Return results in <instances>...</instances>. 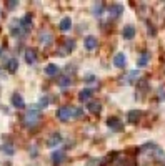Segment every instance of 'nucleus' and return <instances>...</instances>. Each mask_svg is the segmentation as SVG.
<instances>
[{"mask_svg": "<svg viewBox=\"0 0 165 166\" xmlns=\"http://www.w3.org/2000/svg\"><path fill=\"white\" fill-rule=\"evenodd\" d=\"M25 125L29 126H33L38 123V120H40V113H38V110H29L25 113Z\"/></svg>", "mask_w": 165, "mask_h": 166, "instance_id": "obj_1", "label": "nucleus"}, {"mask_svg": "<svg viewBox=\"0 0 165 166\" xmlns=\"http://www.w3.org/2000/svg\"><path fill=\"white\" fill-rule=\"evenodd\" d=\"M57 118L60 120V121H68V120L72 118V108L70 107H62L60 110L57 111Z\"/></svg>", "mask_w": 165, "mask_h": 166, "instance_id": "obj_2", "label": "nucleus"}, {"mask_svg": "<svg viewBox=\"0 0 165 166\" xmlns=\"http://www.w3.org/2000/svg\"><path fill=\"white\" fill-rule=\"evenodd\" d=\"M38 40H40V43L42 45H50L52 43V40H54V37H52V33L50 32H40V35H38Z\"/></svg>", "mask_w": 165, "mask_h": 166, "instance_id": "obj_3", "label": "nucleus"}, {"mask_svg": "<svg viewBox=\"0 0 165 166\" xmlns=\"http://www.w3.org/2000/svg\"><path fill=\"white\" fill-rule=\"evenodd\" d=\"M12 105H13L15 108H19V110L25 108V101H23L22 95H19V93H13V97H12Z\"/></svg>", "mask_w": 165, "mask_h": 166, "instance_id": "obj_4", "label": "nucleus"}, {"mask_svg": "<svg viewBox=\"0 0 165 166\" xmlns=\"http://www.w3.org/2000/svg\"><path fill=\"white\" fill-rule=\"evenodd\" d=\"M122 35H124L125 40H132V38L135 37V27H133V25L124 27V30H122Z\"/></svg>", "mask_w": 165, "mask_h": 166, "instance_id": "obj_5", "label": "nucleus"}, {"mask_svg": "<svg viewBox=\"0 0 165 166\" xmlns=\"http://www.w3.org/2000/svg\"><path fill=\"white\" fill-rule=\"evenodd\" d=\"M125 63H127V58H125V53H117L114 56V65L118 66V68H124Z\"/></svg>", "mask_w": 165, "mask_h": 166, "instance_id": "obj_6", "label": "nucleus"}, {"mask_svg": "<svg viewBox=\"0 0 165 166\" xmlns=\"http://www.w3.org/2000/svg\"><path fill=\"white\" fill-rule=\"evenodd\" d=\"M62 141V136H60V133H54V135L50 136V138L47 140V146H50V148H54V146H58V143Z\"/></svg>", "mask_w": 165, "mask_h": 166, "instance_id": "obj_7", "label": "nucleus"}, {"mask_svg": "<svg viewBox=\"0 0 165 166\" xmlns=\"http://www.w3.org/2000/svg\"><path fill=\"white\" fill-rule=\"evenodd\" d=\"M83 45H85L87 50H93V48L97 47V38L92 37V35H89V37H85V40H83Z\"/></svg>", "mask_w": 165, "mask_h": 166, "instance_id": "obj_8", "label": "nucleus"}, {"mask_svg": "<svg viewBox=\"0 0 165 166\" xmlns=\"http://www.w3.org/2000/svg\"><path fill=\"white\" fill-rule=\"evenodd\" d=\"M25 62L29 63V65H33V63L37 62V53H35L33 48H29V50L25 52Z\"/></svg>", "mask_w": 165, "mask_h": 166, "instance_id": "obj_9", "label": "nucleus"}, {"mask_svg": "<svg viewBox=\"0 0 165 166\" xmlns=\"http://www.w3.org/2000/svg\"><path fill=\"white\" fill-rule=\"evenodd\" d=\"M124 12V7L120 5V3H114V5L110 7V17H120V13Z\"/></svg>", "mask_w": 165, "mask_h": 166, "instance_id": "obj_10", "label": "nucleus"}, {"mask_svg": "<svg viewBox=\"0 0 165 166\" xmlns=\"http://www.w3.org/2000/svg\"><path fill=\"white\" fill-rule=\"evenodd\" d=\"M20 27H22L23 32H27L30 27H32V15H25L22 20H20Z\"/></svg>", "mask_w": 165, "mask_h": 166, "instance_id": "obj_11", "label": "nucleus"}, {"mask_svg": "<svg viewBox=\"0 0 165 166\" xmlns=\"http://www.w3.org/2000/svg\"><path fill=\"white\" fill-rule=\"evenodd\" d=\"M60 30L62 32H67V30H70V28H72V19H70V17H64V19L60 20Z\"/></svg>", "mask_w": 165, "mask_h": 166, "instance_id": "obj_12", "label": "nucleus"}, {"mask_svg": "<svg viewBox=\"0 0 165 166\" xmlns=\"http://www.w3.org/2000/svg\"><path fill=\"white\" fill-rule=\"evenodd\" d=\"M73 48H75V42H73V40H70V38H67L65 47L60 50V55H67V52H72Z\"/></svg>", "mask_w": 165, "mask_h": 166, "instance_id": "obj_13", "label": "nucleus"}, {"mask_svg": "<svg viewBox=\"0 0 165 166\" xmlns=\"http://www.w3.org/2000/svg\"><path fill=\"white\" fill-rule=\"evenodd\" d=\"M64 158H65V153H64V151H55V153L52 154V163H54V164H58V163H62V161H64Z\"/></svg>", "mask_w": 165, "mask_h": 166, "instance_id": "obj_14", "label": "nucleus"}, {"mask_svg": "<svg viewBox=\"0 0 165 166\" xmlns=\"http://www.w3.org/2000/svg\"><path fill=\"white\" fill-rule=\"evenodd\" d=\"M140 116H142V113H140L139 110H132V111H128L127 118H128V121H130V123H137Z\"/></svg>", "mask_w": 165, "mask_h": 166, "instance_id": "obj_15", "label": "nucleus"}, {"mask_svg": "<svg viewBox=\"0 0 165 166\" xmlns=\"http://www.w3.org/2000/svg\"><path fill=\"white\" fill-rule=\"evenodd\" d=\"M90 97H92V90H89V88H85V90H82V91L79 93V100H80V101L90 100Z\"/></svg>", "mask_w": 165, "mask_h": 166, "instance_id": "obj_16", "label": "nucleus"}, {"mask_svg": "<svg viewBox=\"0 0 165 166\" xmlns=\"http://www.w3.org/2000/svg\"><path fill=\"white\" fill-rule=\"evenodd\" d=\"M87 108H89V111H92V113L97 115V113H100V110H102V105L99 103V101H90Z\"/></svg>", "mask_w": 165, "mask_h": 166, "instance_id": "obj_17", "label": "nucleus"}, {"mask_svg": "<svg viewBox=\"0 0 165 166\" xmlns=\"http://www.w3.org/2000/svg\"><path fill=\"white\" fill-rule=\"evenodd\" d=\"M45 73H47L48 76L57 75V73H58V66H57V65H54V63H50L48 66H45Z\"/></svg>", "mask_w": 165, "mask_h": 166, "instance_id": "obj_18", "label": "nucleus"}, {"mask_svg": "<svg viewBox=\"0 0 165 166\" xmlns=\"http://www.w3.org/2000/svg\"><path fill=\"white\" fill-rule=\"evenodd\" d=\"M107 125L110 126V128H114V130H120L122 128V123H120V120H118V118H110L107 121Z\"/></svg>", "mask_w": 165, "mask_h": 166, "instance_id": "obj_19", "label": "nucleus"}, {"mask_svg": "<svg viewBox=\"0 0 165 166\" xmlns=\"http://www.w3.org/2000/svg\"><path fill=\"white\" fill-rule=\"evenodd\" d=\"M149 58H150L149 52H143V53L139 56V62H137V63H139V66H145L147 63H149Z\"/></svg>", "mask_w": 165, "mask_h": 166, "instance_id": "obj_20", "label": "nucleus"}, {"mask_svg": "<svg viewBox=\"0 0 165 166\" xmlns=\"http://www.w3.org/2000/svg\"><path fill=\"white\" fill-rule=\"evenodd\" d=\"M7 66H9V72H10V73H15L17 68H19V62H17L15 58H12V60H9Z\"/></svg>", "mask_w": 165, "mask_h": 166, "instance_id": "obj_21", "label": "nucleus"}, {"mask_svg": "<svg viewBox=\"0 0 165 166\" xmlns=\"http://www.w3.org/2000/svg\"><path fill=\"white\" fill-rule=\"evenodd\" d=\"M58 85H60L62 88H67L72 85V80L68 78V76H60V80H58Z\"/></svg>", "mask_w": 165, "mask_h": 166, "instance_id": "obj_22", "label": "nucleus"}, {"mask_svg": "<svg viewBox=\"0 0 165 166\" xmlns=\"http://www.w3.org/2000/svg\"><path fill=\"white\" fill-rule=\"evenodd\" d=\"M102 12H104V5H102V3H95V5H93V15L100 17Z\"/></svg>", "mask_w": 165, "mask_h": 166, "instance_id": "obj_23", "label": "nucleus"}, {"mask_svg": "<svg viewBox=\"0 0 165 166\" xmlns=\"http://www.w3.org/2000/svg\"><path fill=\"white\" fill-rule=\"evenodd\" d=\"M139 76H140V72H139V70L130 72V73H128V76H127V82L132 83V82H135V78H139Z\"/></svg>", "mask_w": 165, "mask_h": 166, "instance_id": "obj_24", "label": "nucleus"}, {"mask_svg": "<svg viewBox=\"0 0 165 166\" xmlns=\"http://www.w3.org/2000/svg\"><path fill=\"white\" fill-rule=\"evenodd\" d=\"M82 110L80 108H72V118H79V116H82Z\"/></svg>", "mask_w": 165, "mask_h": 166, "instance_id": "obj_25", "label": "nucleus"}, {"mask_svg": "<svg viewBox=\"0 0 165 166\" xmlns=\"http://www.w3.org/2000/svg\"><path fill=\"white\" fill-rule=\"evenodd\" d=\"M38 105H40V108H45V107L48 105V98H45V97H44L40 101H38Z\"/></svg>", "mask_w": 165, "mask_h": 166, "instance_id": "obj_26", "label": "nucleus"}, {"mask_svg": "<svg viewBox=\"0 0 165 166\" xmlns=\"http://www.w3.org/2000/svg\"><path fill=\"white\" fill-rule=\"evenodd\" d=\"M7 7H9V8H15L17 2H15V0H13V2H9V3H7Z\"/></svg>", "mask_w": 165, "mask_h": 166, "instance_id": "obj_27", "label": "nucleus"}, {"mask_svg": "<svg viewBox=\"0 0 165 166\" xmlns=\"http://www.w3.org/2000/svg\"><path fill=\"white\" fill-rule=\"evenodd\" d=\"M3 151H5V153H9V154H12V153H13V148H9V146H5V148H3Z\"/></svg>", "mask_w": 165, "mask_h": 166, "instance_id": "obj_28", "label": "nucleus"}, {"mask_svg": "<svg viewBox=\"0 0 165 166\" xmlns=\"http://www.w3.org/2000/svg\"><path fill=\"white\" fill-rule=\"evenodd\" d=\"M87 82H89V83H93V82H95V76H92V75L87 76Z\"/></svg>", "mask_w": 165, "mask_h": 166, "instance_id": "obj_29", "label": "nucleus"}, {"mask_svg": "<svg viewBox=\"0 0 165 166\" xmlns=\"http://www.w3.org/2000/svg\"><path fill=\"white\" fill-rule=\"evenodd\" d=\"M160 100H165V91H163V88H160Z\"/></svg>", "mask_w": 165, "mask_h": 166, "instance_id": "obj_30", "label": "nucleus"}, {"mask_svg": "<svg viewBox=\"0 0 165 166\" xmlns=\"http://www.w3.org/2000/svg\"><path fill=\"white\" fill-rule=\"evenodd\" d=\"M163 166H165V164H163Z\"/></svg>", "mask_w": 165, "mask_h": 166, "instance_id": "obj_31", "label": "nucleus"}]
</instances>
